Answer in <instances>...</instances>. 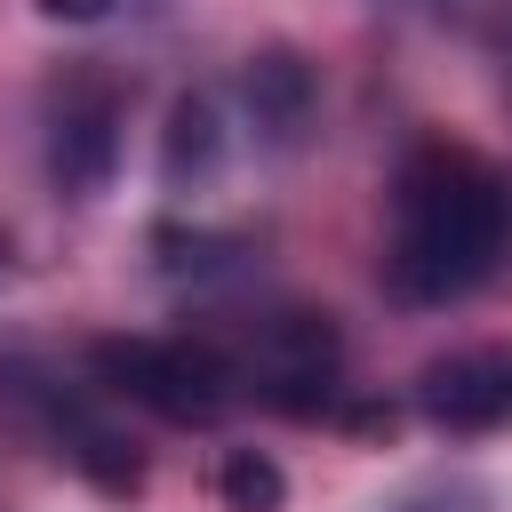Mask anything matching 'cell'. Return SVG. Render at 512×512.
Wrapping results in <instances>:
<instances>
[{
	"label": "cell",
	"instance_id": "obj_1",
	"mask_svg": "<svg viewBox=\"0 0 512 512\" xmlns=\"http://www.w3.org/2000/svg\"><path fill=\"white\" fill-rule=\"evenodd\" d=\"M512 248V192L472 144H416L392 176V248L384 272L408 304H448L480 288Z\"/></svg>",
	"mask_w": 512,
	"mask_h": 512
},
{
	"label": "cell",
	"instance_id": "obj_2",
	"mask_svg": "<svg viewBox=\"0 0 512 512\" xmlns=\"http://www.w3.org/2000/svg\"><path fill=\"white\" fill-rule=\"evenodd\" d=\"M104 384L160 408L168 424H208L240 400V368L192 336H136V344H104Z\"/></svg>",
	"mask_w": 512,
	"mask_h": 512
},
{
	"label": "cell",
	"instance_id": "obj_3",
	"mask_svg": "<svg viewBox=\"0 0 512 512\" xmlns=\"http://www.w3.org/2000/svg\"><path fill=\"white\" fill-rule=\"evenodd\" d=\"M416 408L440 432H496L512 424V344H472L448 352L416 376Z\"/></svg>",
	"mask_w": 512,
	"mask_h": 512
},
{
	"label": "cell",
	"instance_id": "obj_4",
	"mask_svg": "<svg viewBox=\"0 0 512 512\" xmlns=\"http://www.w3.org/2000/svg\"><path fill=\"white\" fill-rule=\"evenodd\" d=\"M216 488H224L232 512H280V472H272L256 448H232L224 472H216Z\"/></svg>",
	"mask_w": 512,
	"mask_h": 512
}]
</instances>
